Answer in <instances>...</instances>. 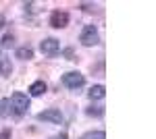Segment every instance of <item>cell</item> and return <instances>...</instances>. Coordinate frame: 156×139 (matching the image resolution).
Returning a JSON list of instances; mask_svg holds the SVG:
<instances>
[{"label": "cell", "instance_id": "cell-14", "mask_svg": "<svg viewBox=\"0 0 156 139\" xmlns=\"http://www.w3.org/2000/svg\"><path fill=\"white\" fill-rule=\"evenodd\" d=\"M85 114L87 116H102L104 114V108H94V106H90V108L85 110Z\"/></svg>", "mask_w": 156, "mask_h": 139}, {"label": "cell", "instance_id": "cell-2", "mask_svg": "<svg viewBox=\"0 0 156 139\" xmlns=\"http://www.w3.org/2000/svg\"><path fill=\"white\" fill-rule=\"evenodd\" d=\"M62 85L67 89H81L85 85V77L79 71H69V73L62 75Z\"/></svg>", "mask_w": 156, "mask_h": 139}, {"label": "cell", "instance_id": "cell-8", "mask_svg": "<svg viewBox=\"0 0 156 139\" xmlns=\"http://www.w3.org/2000/svg\"><path fill=\"white\" fill-rule=\"evenodd\" d=\"M104 96H106V87H104V85H92V87H90V92H87V98H90L92 102L102 100Z\"/></svg>", "mask_w": 156, "mask_h": 139}, {"label": "cell", "instance_id": "cell-3", "mask_svg": "<svg viewBox=\"0 0 156 139\" xmlns=\"http://www.w3.org/2000/svg\"><path fill=\"white\" fill-rule=\"evenodd\" d=\"M79 42H81V46L85 48H92L96 46L98 42H100V35H98V29L94 25H85L83 29H81V35H79Z\"/></svg>", "mask_w": 156, "mask_h": 139}, {"label": "cell", "instance_id": "cell-4", "mask_svg": "<svg viewBox=\"0 0 156 139\" xmlns=\"http://www.w3.org/2000/svg\"><path fill=\"white\" fill-rule=\"evenodd\" d=\"M37 120H44V123H50V125H60L62 123V112L58 108H48V110L37 114Z\"/></svg>", "mask_w": 156, "mask_h": 139}, {"label": "cell", "instance_id": "cell-10", "mask_svg": "<svg viewBox=\"0 0 156 139\" xmlns=\"http://www.w3.org/2000/svg\"><path fill=\"white\" fill-rule=\"evenodd\" d=\"M11 114V100L9 98H2L0 100V118H6Z\"/></svg>", "mask_w": 156, "mask_h": 139}, {"label": "cell", "instance_id": "cell-1", "mask_svg": "<svg viewBox=\"0 0 156 139\" xmlns=\"http://www.w3.org/2000/svg\"><path fill=\"white\" fill-rule=\"evenodd\" d=\"M29 96H25L23 92H15L11 96V110L15 112V116H23L29 110Z\"/></svg>", "mask_w": 156, "mask_h": 139}, {"label": "cell", "instance_id": "cell-9", "mask_svg": "<svg viewBox=\"0 0 156 139\" xmlns=\"http://www.w3.org/2000/svg\"><path fill=\"white\" fill-rule=\"evenodd\" d=\"M11 73H12L11 58H6V56H0V75H2V77H11Z\"/></svg>", "mask_w": 156, "mask_h": 139}, {"label": "cell", "instance_id": "cell-16", "mask_svg": "<svg viewBox=\"0 0 156 139\" xmlns=\"http://www.w3.org/2000/svg\"><path fill=\"white\" fill-rule=\"evenodd\" d=\"M50 139H69V137H67V133H56L54 137H50Z\"/></svg>", "mask_w": 156, "mask_h": 139}, {"label": "cell", "instance_id": "cell-7", "mask_svg": "<svg viewBox=\"0 0 156 139\" xmlns=\"http://www.w3.org/2000/svg\"><path fill=\"white\" fill-rule=\"evenodd\" d=\"M46 92H48V85L42 81V79H37V81H34L31 85H29V93H31L34 98H37V96H44Z\"/></svg>", "mask_w": 156, "mask_h": 139}, {"label": "cell", "instance_id": "cell-17", "mask_svg": "<svg viewBox=\"0 0 156 139\" xmlns=\"http://www.w3.org/2000/svg\"><path fill=\"white\" fill-rule=\"evenodd\" d=\"M4 25H6V21H4V17H0V29H2Z\"/></svg>", "mask_w": 156, "mask_h": 139}, {"label": "cell", "instance_id": "cell-5", "mask_svg": "<svg viewBox=\"0 0 156 139\" xmlns=\"http://www.w3.org/2000/svg\"><path fill=\"white\" fill-rule=\"evenodd\" d=\"M58 50H60V44L54 37H46V40L40 42V52L44 56H54V54H58Z\"/></svg>", "mask_w": 156, "mask_h": 139}, {"label": "cell", "instance_id": "cell-6", "mask_svg": "<svg viewBox=\"0 0 156 139\" xmlns=\"http://www.w3.org/2000/svg\"><path fill=\"white\" fill-rule=\"evenodd\" d=\"M54 29H62L69 25V12L65 11H52L50 12V21H48Z\"/></svg>", "mask_w": 156, "mask_h": 139}, {"label": "cell", "instance_id": "cell-12", "mask_svg": "<svg viewBox=\"0 0 156 139\" xmlns=\"http://www.w3.org/2000/svg\"><path fill=\"white\" fill-rule=\"evenodd\" d=\"M79 139H106V133L104 131H87Z\"/></svg>", "mask_w": 156, "mask_h": 139}, {"label": "cell", "instance_id": "cell-13", "mask_svg": "<svg viewBox=\"0 0 156 139\" xmlns=\"http://www.w3.org/2000/svg\"><path fill=\"white\" fill-rule=\"evenodd\" d=\"M12 44H15V37H12L11 33H6L2 40H0V46H2V48H11Z\"/></svg>", "mask_w": 156, "mask_h": 139}, {"label": "cell", "instance_id": "cell-11", "mask_svg": "<svg viewBox=\"0 0 156 139\" xmlns=\"http://www.w3.org/2000/svg\"><path fill=\"white\" fill-rule=\"evenodd\" d=\"M17 58H21V60H31V58H34V50L29 46L19 48V50H17Z\"/></svg>", "mask_w": 156, "mask_h": 139}, {"label": "cell", "instance_id": "cell-15", "mask_svg": "<svg viewBox=\"0 0 156 139\" xmlns=\"http://www.w3.org/2000/svg\"><path fill=\"white\" fill-rule=\"evenodd\" d=\"M0 139H11V129H4V131L0 133Z\"/></svg>", "mask_w": 156, "mask_h": 139}]
</instances>
